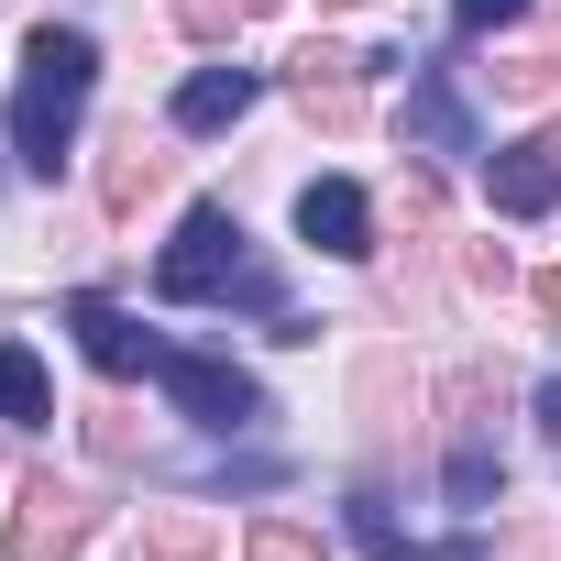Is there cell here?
Listing matches in <instances>:
<instances>
[{
	"label": "cell",
	"mask_w": 561,
	"mask_h": 561,
	"mask_svg": "<svg viewBox=\"0 0 561 561\" xmlns=\"http://www.w3.org/2000/svg\"><path fill=\"white\" fill-rule=\"evenodd\" d=\"M89 89H100V45H89L78 23H45V34L23 45V89H12V165H23V176H56V165H67Z\"/></svg>",
	"instance_id": "cell-1"
},
{
	"label": "cell",
	"mask_w": 561,
	"mask_h": 561,
	"mask_svg": "<svg viewBox=\"0 0 561 561\" xmlns=\"http://www.w3.org/2000/svg\"><path fill=\"white\" fill-rule=\"evenodd\" d=\"M242 220L220 209V198H198L187 220H176V242H165V264H154V298H176V309H198V298H231L242 287Z\"/></svg>",
	"instance_id": "cell-2"
},
{
	"label": "cell",
	"mask_w": 561,
	"mask_h": 561,
	"mask_svg": "<svg viewBox=\"0 0 561 561\" xmlns=\"http://www.w3.org/2000/svg\"><path fill=\"white\" fill-rule=\"evenodd\" d=\"M154 386H165V397H176L198 430H253V408H264L242 364H220V353H176V342L154 353Z\"/></svg>",
	"instance_id": "cell-3"
},
{
	"label": "cell",
	"mask_w": 561,
	"mask_h": 561,
	"mask_svg": "<svg viewBox=\"0 0 561 561\" xmlns=\"http://www.w3.org/2000/svg\"><path fill=\"white\" fill-rule=\"evenodd\" d=\"M100 528V506L56 473H23V506H12V561H78V539Z\"/></svg>",
	"instance_id": "cell-4"
},
{
	"label": "cell",
	"mask_w": 561,
	"mask_h": 561,
	"mask_svg": "<svg viewBox=\"0 0 561 561\" xmlns=\"http://www.w3.org/2000/svg\"><path fill=\"white\" fill-rule=\"evenodd\" d=\"M484 198H495L506 220H539V209L561 198V122H539V133L495 144V154H484Z\"/></svg>",
	"instance_id": "cell-5"
},
{
	"label": "cell",
	"mask_w": 561,
	"mask_h": 561,
	"mask_svg": "<svg viewBox=\"0 0 561 561\" xmlns=\"http://www.w3.org/2000/svg\"><path fill=\"white\" fill-rule=\"evenodd\" d=\"M298 242H320L331 264H364V253H375L364 187H353V176H309V187H298Z\"/></svg>",
	"instance_id": "cell-6"
},
{
	"label": "cell",
	"mask_w": 561,
	"mask_h": 561,
	"mask_svg": "<svg viewBox=\"0 0 561 561\" xmlns=\"http://www.w3.org/2000/svg\"><path fill=\"white\" fill-rule=\"evenodd\" d=\"M287 89H298L309 122L353 133V111H364V56H342V45H298V56H287Z\"/></svg>",
	"instance_id": "cell-7"
},
{
	"label": "cell",
	"mask_w": 561,
	"mask_h": 561,
	"mask_svg": "<svg viewBox=\"0 0 561 561\" xmlns=\"http://www.w3.org/2000/svg\"><path fill=\"white\" fill-rule=\"evenodd\" d=\"M67 331H78V353H89L100 375H154V353H165V342H154L144 320H122L111 298H67Z\"/></svg>",
	"instance_id": "cell-8"
},
{
	"label": "cell",
	"mask_w": 561,
	"mask_h": 561,
	"mask_svg": "<svg viewBox=\"0 0 561 561\" xmlns=\"http://www.w3.org/2000/svg\"><path fill=\"white\" fill-rule=\"evenodd\" d=\"M408 144H430V154H473V111H462V89L440 78V67H408Z\"/></svg>",
	"instance_id": "cell-9"
},
{
	"label": "cell",
	"mask_w": 561,
	"mask_h": 561,
	"mask_svg": "<svg viewBox=\"0 0 561 561\" xmlns=\"http://www.w3.org/2000/svg\"><path fill=\"white\" fill-rule=\"evenodd\" d=\"M242 111H253V67H198L176 89V133H231Z\"/></svg>",
	"instance_id": "cell-10"
},
{
	"label": "cell",
	"mask_w": 561,
	"mask_h": 561,
	"mask_svg": "<svg viewBox=\"0 0 561 561\" xmlns=\"http://www.w3.org/2000/svg\"><path fill=\"white\" fill-rule=\"evenodd\" d=\"M154 187H165V154H154V144H144V122H133V133L111 144V165H100V209H111V220H133Z\"/></svg>",
	"instance_id": "cell-11"
},
{
	"label": "cell",
	"mask_w": 561,
	"mask_h": 561,
	"mask_svg": "<svg viewBox=\"0 0 561 561\" xmlns=\"http://www.w3.org/2000/svg\"><path fill=\"white\" fill-rule=\"evenodd\" d=\"M353 539H364L375 561H484L473 539H408V528L386 517V495H353Z\"/></svg>",
	"instance_id": "cell-12"
},
{
	"label": "cell",
	"mask_w": 561,
	"mask_h": 561,
	"mask_svg": "<svg viewBox=\"0 0 561 561\" xmlns=\"http://www.w3.org/2000/svg\"><path fill=\"white\" fill-rule=\"evenodd\" d=\"M0 419H12V430H45L56 419V386H45V364L23 342H0Z\"/></svg>",
	"instance_id": "cell-13"
},
{
	"label": "cell",
	"mask_w": 561,
	"mask_h": 561,
	"mask_svg": "<svg viewBox=\"0 0 561 561\" xmlns=\"http://www.w3.org/2000/svg\"><path fill=\"white\" fill-rule=\"evenodd\" d=\"M144 561H209V517H187V506H165V517L144 528Z\"/></svg>",
	"instance_id": "cell-14"
},
{
	"label": "cell",
	"mask_w": 561,
	"mask_h": 561,
	"mask_svg": "<svg viewBox=\"0 0 561 561\" xmlns=\"http://www.w3.org/2000/svg\"><path fill=\"white\" fill-rule=\"evenodd\" d=\"M242 561H320V528H298V517H253Z\"/></svg>",
	"instance_id": "cell-15"
},
{
	"label": "cell",
	"mask_w": 561,
	"mask_h": 561,
	"mask_svg": "<svg viewBox=\"0 0 561 561\" xmlns=\"http://www.w3.org/2000/svg\"><path fill=\"white\" fill-rule=\"evenodd\" d=\"M495 89H506V100H550V56H517V67H495Z\"/></svg>",
	"instance_id": "cell-16"
},
{
	"label": "cell",
	"mask_w": 561,
	"mask_h": 561,
	"mask_svg": "<svg viewBox=\"0 0 561 561\" xmlns=\"http://www.w3.org/2000/svg\"><path fill=\"white\" fill-rule=\"evenodd\" d=\"M517 12H528V0H451V23H462V34H495V23H517Z\"/></svg>",
	"instance_id": "cell-17"
},
{
	"label": "cell",
	"mask_w": 561,
	"mask_h": 561,
	"mask_svg": "<svg viewBox=\"0 0 561 561\" xmlns=\"http://www.w3.org/2000/svg\"><path fill=\"white\" fill-rule=\"evenodd\" d=\"M176 23L187 34H231V0H176Z\"/></svg>",
	"instance_id": "cell-18"
},
{
	"label": "cell",
	"mask_w": 561,
	"mask_h": 561,
	"mask_svg": "<svg viewBox=\"0 0 561 561\" xmlns=\"http://www.w3.org/2000/svg\"><path fill=\"white\" fill-rule=\"evenodd\" d=\"M539 320H550V331H561V264H550V275H539Z\"/></svg>",
	"instance_id": "cell-19"
},
{
	"label": "cell",
	"mask_w": 561,
	"mask_h": 561,
	"mask_svg": "<svg viewBox=\"0 0 561 561\" xmlns=\"http://www.w3.org/2000/svg\"><path fill=\"white\" fill-rule=\"evenodd\" d=\"M539 430H550V440H561V375H550V386H539Z\"/></svg>",
	"instance_id": "cell-20"
},
{
	"label": "cell",
	"mask_w": 561,
	"mask_h": 561,
	"mask_svg": "<svg viewBox=\"0 0 561 561\" xmlns=\"http://www.w3.org/2000/svg\"><path fill=\"white\" fill-rule=\"evenodd\" d=\"M242 12H275V0H242Z\"/></svg>",
	"instance_id": "cell-21"
},
{
	"label": "cell",
	"mask_w": 561,
	"mask_h": 561,
	"mask_svg": "<svg viewBox=\"0 0 561 561\" xmlns=\"http://www.w3.org/2000/svg\"><path fill=\"white\" fill-rule=\"evenodd\" d=\"M342 12H364V0H342Z\"/></svg>",
	"instance_id": "cell-22"
}]
</instances>
